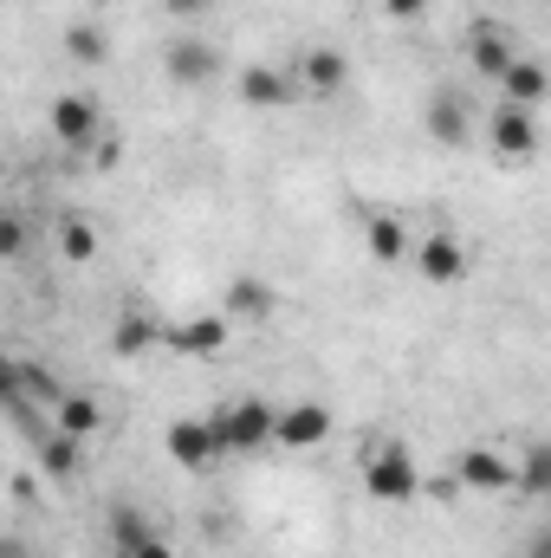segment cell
<instances>
[{
	"label": "cell",
	"mask_w": 551,
	"mask_h": 558,
	"mask_svg": "<svg viewBox=\"0 0 551 558\" xmlns=\"http://www.w3.org/2000/svg\"><path fill=\"white\" fill-rule=\"evenodd\" d=\"M364 494H370V500H383V507H409L415 494H421L415 454L403 448V441H383V448H370V461H364Z\"/></svg>",
	"instance_id": "obj_1"
},
{
	"label": "cell",
	"mask_w": 551,
	"mask_h": 558,
	"mask_svg": "<svg viewBox=\"0 0 551 558\" xmlns=\"http://www.w3.org/2000/svg\"><path fill=\"white\" fill-rule=\"evenodd\" d=\"M215 422H221V441H228V454H260L267 441H279V410L267 403V397L228 403Z\"/></svg>",
	"instance_id": "obj_2"
},
{
	"label": "cell",
	"mask_w": 551,
	"mask_h": 558,
	"mask_svg": "<svg viewBox=\"0 0 551 558\" xmlns=\"http://www.w3.org/2000/svg\"><path fill=\"white\" fill-rule=\"evenodd\" d=\"M221 454H228V441H221V422H215V416H182V422H169V461H175V468L201 474V468H215Z\"/></svg>",
	"instance_id": "obj_3"
},
{
	"label": "cell",
	"mask_w": 551,
	"mask_h": 558,
	"mask_svg": "<svg viewBox=\"0 0 551 558\" xmlns=\"http://www.w3.org/2000/svg\"><path fill=\"white\" fill-rule=\"evenodd\" d=\"M415 274L428 279V286H454V279H467V241L448 234V228L421 234V241H415Z\"/></svg>",
	"instance_id": "obj_4"
},
{
	"label": "cell",
	"mask_w": 551,
	"mask_h": 558,
	"mask_svg": "<svg viewBox=\"0 0 551 558\" xmlns=\"http://www.w3.org/2000/svg\"><path fill=\"white\" fill-rule=\"evenodd\" d=\"M454 481H461L467 494H506V487H519V461H506V454H493V448H467V454L454 461Z\"/></svg>",
	"instance_id": "obj_5"
},
{
	"label": "cell",
	"mask_w": 551,
	"mask_h": 558,
	"mask_svg": "<svg viewBox=\"0 0 551 558\" xmlns=\"http://www.w3.org/2000/svg\"><path fill=\"white\" fill-rule=\"evenodd\" d=\"M162 72L175 78V85H208L215 72H221V52L208 46V39H195V33H182V39H169V52H162Z\"/></svg>",
	"instance_id": "obj_6"
},
{
	"label": "cell",
	"mask_w": 551,
	"mask_h": 558,
	"mask_svg": "<svg viewBox=\"0 0 551 558\" xmlns=\"http://www.w3.org/2000/svg\"><path fill=\"white\" fill-rule=\"evenodd\" d=\"M487 137L500 156H513V162H526L532 149H539V118L526 111V105H500L493 118H487Z\"/></svg>",
	"instance_id": "obj_7"
},
{
	"label": "cell",
	"mask_w": 551,
	"mask_h": 558,
	"mask_svg": "<svg viewBox=\"0 0 551 558\" xmlns=\"http://www.w3.org/2000/svg\"><path fill=\"white\" fill-rule=\"evenodd\" d=\"M513 46H506V33L493 26V20H474V33H467V72H480V78H506L513 72Z\"/></svg>",
	"instance_id": "obj_8"
},
{
	"label": "cell",
	"mask_w": 551,
	"mask_h": 558,
	"mask_svg": "<svg viewBox=\"0 0 551 558\" xmlns=\"http://www.w3.org/2000/svg\"><path fill=\"white\" fill-rule=\"evenodd\" d=\"M325 435H331V410H325V403H292V410H279V448L305 454V448H318Z\"/></svg>",
	"instance_id": "obj_9"
},
{
	"label": "cell",
	"mask_w": 551,
	"mask_h": 558,
	"mask_svg": "<svg viewBox=\"0 0 551 558\" xmlns=\"http://www.w3.org/2000/svg\"><path fill=\"white\" fill-rule=\"evenodd\" d=\"M98 124H105V111H98L91 98H78V92L52 98V137L59 143H91L98 137Z\"/></svg>",
	"instance_id": "obj_10"
},
{
	"label": "cell",
	"mask_w": 551,
	"mask_h": 558,
	"mask_svg": "<svg viewBox=\"0 0 551 558\" xmlns=\"http://www.w3.org/2000/svg\"><path fill=\"white\" fill-rule=\"evenodd\" d=\"M298 78H305L318 98H331V92H344V85H351V59H344L338 46H311V52L298 59Z\"/></svg>",
	"instance_id": "obj_11"
},
{
	"label": "cell",
	"mask_w": 551,
	"mask_h": 558,
	"mask_svg": "<svg viewBox=\"0 0 551 558\" xmlns=\"http://www.w3.org/2000/svg\"><path fill=\"white\" fill-rule=\"evenodd\" d=\"M474 131V118H467V98L461 92H434V105H428V137L448 143V149H461Z\"/></svg>",
	"instance_id": "obj_12"
},
{
	"label": "cell",
	"mask_w": 551,
	"mask_h": 558,
	"mask_svg": "<svg viewBox=\"0 0 551 558\" xmlns=\"http://www.w3.org/2000/svg\"><path fill=\"white\" fill-rule=\"evenodd\" d=\"M169 338V351H182V357H215L221 344H228V318H188V325H175V331H162Z\"/></svg>",
	"instance_id": "obj_13"
},
{
	"label": "cell",
	"mask_w": 551,
	"mask_h": 558,
	"mask_svg": "<svg viewBox=\"0 0 551 558\" xmlns=\"http://www.w3.org/2000/svg\"><path fill=\"white\" fill-rule=\"evenodd\" d=\"M7 397H20V403H46V410H59V403H65L59 377H52V371H39V364H7Z\"/></svg>",
	"instance_id": "obj_14"
},
{
	"label": "cell",
	"mask_w": 551,
	"mask_h": 558,
	"mask_svg": "<svg viewBox=\"0 0 551 558\" xmlns=\"http://www.w3.org/2000/svg\"><path fill=\"white\" fill-rule=\"evenodd\" d=\"M500 92H506V105H526V111H539L551 92V72L539 59H513V72L500 78Z\"/></svg>",
	"instance_id": "obj_15"
},
{
	"label": "cell",
	"mask_w": 551,
	"mask_h": 558,
	"mask_svg": "<svg viewBox=\"0 0 551 558\" xmlns=\"http://www.w3.org/2000/svg\"><path fill=\"white\" fill-rule=\"evenodd\" d=\"M364 247H370V260L396 267V260L409 254V228H403L396 215H370V221H364Z\"/></svg>",
	"instance_id": "obj_16"
},
{
	"label": "cell",
	"mask_w": 551,
	"mask_h": 558,
	"mask_svg": "<svg viewBox=\"0 0 551 558\" xmlns=\"http://www.w3.org/2000/svg\"><path fill=\"white\" fill-rule=\"evenodd\" d=\"M33 448H39V468H46L52 481H72V474H78V435L46 428V435H33Z\"/></svg>",
	"instance_id": "obj_17"
},
{
	"label": "cell",
	"mask_w": 551,
	"mask_h": 558,
	"mask_svg": "<svg viewBox=\"0 0 551 558\" xmlns=\"http://www.w3.org/2000/svg\"><path fill=\"white\" fill-rule=\"evenodd\" d=\"M228 318H273V286L254 274L228 279Z\"/></svg>",
	"instance_id": "obj_18"
},
{
	"label": "cell",
	"mask_w": 551,
	"mask_h": 558,
	"mask_svg": "<svg viewBox=\"0 0 551 558\" xmlns=\"http://www.w3.org/2000/svg\"><path fill=\"white\" fill-rule=\"evenodd\" d=\"M241 98L260 105V111H279V105L292 98V85H285V72H273V65H247V72H241Z\"/></svg>",
	"instance_id": "obj_19"
},
{
	"label": "cell",
	"mask_w": 551,
	"mask_h": 558,
	"mask_svg": "<svg viewBox=\"0 0 551 558\" xmlns=\"http://www.w3.org/2000/svg\"><path fill=\"white\" fill-rule=\"evenodd\" d=\"M143 539H156V520H143L131 500H118V507H111V546L131 558V553L143 546Z\"/></svg>",
	"instance_id": "obj_20"
},
{
	"label": "cell",
	"mask_w": 551,
	"mask_h": 558,
	"mask_svg": "<svg viewBox=\"0 0 551 558\" xmlns=\"http://www.w3.org/2000/svg\"><path fill=\"white\" fill-rule=\"evenodd\" d=\"M52 428H65V435H78V441H91V435L105 428V410H98L91 397H65V403L52 410Z\"/></svg>",
	"instance_id": "obj_21"
},
{
	"label": "cell",
	"mask_w": 551,
	"mask_h": 558,
	"mask_svg": "<svg viewBox=\"0 0 551 558\" xmlns=\"http://www.w3.org/2000/svg\"><path fill=\"white\" fill-rule=\"evenodd\" d=\"M519 494H532V500L551 494V441H532V448L519 454Z\"/></svg>",
	"instance_id": "obj_22"
},
{
	"label": "cell",
	"mask_w": 551,
	"mask_h": 558,
	"mask_svg": "<svg viewBox=\"0 0 551 558\" xmlns=\"http://www.w3.org/2000/svg\"><path fill=\"white\" fill-rule=\"evenodd\" d=\"M59 254H65V260H78V267H85V260H98V228H91V221H78V215H72V221H59Z\"/></svg>",
	"instance_id": "obj_23"
},
{
	"label": "cell",
	"mask_w": 551,
	"mask_h": 558,
	"mask_svg": "<svg viewBox=\"0 0 551 558\" xmlns=\"http://www.w3.org/2000/svg\"><path fill=\"white\" fill-rule=\"evenodd\" d=\"M65 52H72L78 65H105V59H111V39H105L98 26H72V33H65Z\"/></svg>",
	"instance_id": "obj_24"
},
{
	"label": "cell",
	"mask_w": 551,
	"mask_h": 558,
	"mask_svg": "<svg viewBox=\"0 0 551 558\" xmlns=\"http://www.w3.org/2000/svg\"><path fill=\"white\" fill-rule=\"evenodd\" d=\"M156 338H162V331H156V325H149L143 312H124V318H118V338H111V344H118V357H137L143 344H156Z\"/></svg>",
	"instance_id": "obj_25"
},
{
	"label": "cell",
	"mask_w": 551,
	"mask_h": 558,
	"mask_svg": "<svg viewBox=\"0 0 551 558\" xmlns=\"http://www.w3.org/2000/svg\"><path fill=\"white\" fill-rule=\"evenodd\" d=\"M20 247H26V228H20V221H0V254L20 260Z\"/></svg>",
	"instance_id": "obj_26"
},
{
	"label": "cell",
	"mask_w": 551,
	"mask_h": 558,
	"mask_svg": "<svg viewBox=\"0 0 551 558\" xmlns=\"http://www.w3.org/2000/svg\"><path fill=\"white\" fill-rule=\"evenodd\" d=\"M383 13L409 26V20H421V13H428V0H383Z\"/></svg>",
	"instance_id": "obj_27"
},
{
	"label": "cell",
	"mask_w": 551,
	"mask_h": 558,
	"mask_svg": "<svg viewBox=\"0 0 551 558\" xmlns=\"http://www.w3.org/2000/svg\"><path fill=\"white\" fill-rule=\"evenodd\" d=\"M162 7H169V13H175V20H201V13H208V7H215V0H162Z\"/></svg>",
	"instance_id": "obj_28"
},
{
	"label": "cell",
	"mask_w": 551,
	"mask_h": 558,
	"mask_svg": "<svg viewBox=\"0 0 551 558\" xmlns=\"http://www.w3.org/2000/svg\"><path fill=\"white\" fill-rule=\"evenodd\" d=\"M131 558H175V546H169V539H162V533H156V539H143L137 553Z\"/></svg>",
	"instance_id": "obj_29"
},
{
	"label": "cell",
	"mask_w": 551,
	"mask_h": 558,
	"mask_svg": "<svg viewBox=\"0 0 551 558\" xmlns=\"http://www.w3.org/2000/svg\"><path fill=\"white\" fill-rule=\"evenodd\" d=\"M532 558H551V526L539 533V539H532Z\"/></svg>",
	"instance_id": "obj_30"
},
{
	"label": "cell",
	"mask_w": 551,
	"mask_h": 558,
	"mask_svg": "<svg viewBox=\"0 0 551 558\" xmlns=\"http://www.w3.org/2000/svg\"><path fill=\"white\" fill-rule=\"evenodd\" d=\"M0 558H26V553H20V546H13V539H7V546H0Z\"/></svg>",
	"instance_id": "obj_31"
}]
</instances>
